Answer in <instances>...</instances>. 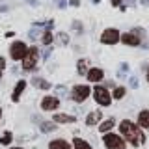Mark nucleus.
I'll list each match as a JSON object with an SVG mask.
<instances>
[{
	"label": "nucleus",
	"instance_id": "6ab92c4d",
	"mask_svg": "<svg viewBox=\"0 0 149 149\" xmlns=\"http://www.w3.org/2000/svg\"><path fill=\"white\" fill-rule=\"evenodd\" d=\"M73 147L74 149H93L90 143H88L86 140H82V138H73Z\"/></svg>",
	"mask_w": 149,
	"mask_h": 149
},
{
	"label": "nucleus",
	"instance_id": "f704fd0d",
	"mask_svg": "<svg viewBox=\"0 0 149 149\" xmlns=\"http://www.w3.org/2000/svg\"><path fill=\"white\" fill-rule=\"evenodd\" d=\"M140 4H142V6H149V0H138Z\"/></svg>",
	"mask_w": 149,
	"mask_h": 149
},
{
	"label": "nucleus",
	"instance_id": "dca6fc26",
	"mask_svg": "<svg viewBox=\"0 0 149 149\" xmlns=\"http://www.w3.org/2000/svg\"><path fill=\"white\" fill-rule=\"evenodd\" d=\"M32 84H34L36 88H41V90H50V88H52L49 80H45V78H39V77L32 78Z\"/></svg>",
	"mask_w": 149,
	"mask_h": 149
},
{
	"label": "nucleus",
	"instance_id": "a211bd4d",
	"mask_svg": "<svg viewBox=\"0 0 149 149\" xmlns=\"http://www.w3.org/2000/svg\"><path fill=\"white\" fill-rule=\"evenodd\" d=\"M54 129H56L54 121H39V130L41 132H52Z\"/></svg>",
	"mask_w": 149,
	"mask_h": 149
},
{
	"label": "nucleus",
	"instance_id": "9b49d317",
	"mask_svg": "<svg viewBox=\"0 0 149 149\" xmlns=\"http://www.w3.org/2000/svg\"><path fill=\"white\" fill-rule=\"evenodd\" d=\"M101 119H102L101 110H93V112H90V114L86 116V125L88 127H93V125H97Z\"/></svg>",
	"mask_w": 149,
	"mask_h": 149
},
{
	"label": "nucleus",
	"instance_id": "c85d7f7f",
	"mask_svg": "<svg viewBox=\"0 0 149 149\" xmlns=\"http://www.w3.org/2000/svg\"><path fill=\"white\" fill-rule=\"evenodd\" d=\"M54 91H58L60 95H65V93H67V88H65V86H56Z\"/></svg>",
	"mask_w": 149,
	"mask_h": 149
},
{
	"label": "nucleus",
	"instance_id": "7c9ffc66",
	"mask_svg": "<svg viewBox=\"0 0 149 149\" xmlns=\"http://www.w3.org/2000/svg\"><path fill=\"white\" fill-rule=\"evenodd\" d=\"M69 6H73V8H78V6H80V2H78V0H69Z\"/></svg>",
	"mask_w": 149,
	"mask_h": 149
},
{
	"label": "nucleus",
	"instance_id": "9d476101",
	"mask_svg": "<svg viewBox=\"0 0 149 149\" xmlns=\"http://www.w3.org/2000/svg\"><path fill=\"white\" fill-rule=\"evenodd\" d=\"M88 80L90 82H102V78H104V71L99 67H91V69H88Z\"/></svg>",
	"mask_w": 149,
	"mask_h": 149
},
{
	"label": "nucleus",
	"instance_id": "423d86ee",
	"mask_svg": "<svg viewBox=\"0 0 149 149\" xmlns=\"http://www.w3.org/2000/svg\"><path fill=\"white\" fill-rule=\"evenodd\" d=\"M90 93H91L90 86H86V84H77V86L71 90V99L74 102H84L88 97H90Z\"/></svg>",
	"mask_w": 149,
	"mask_h": 149
},
{
	"label": "nucleus",
	"instance_id": "e433bc0d",
	"mask_svg": "<svg viewBox=\"0 0 149 149\" xmlns=\"http://www.w3.org/2000/svg\"><path fill=\"white\" fill-rule=\"evenodd\" d=\"M142 47H143V49H149V43H143Z\"/></svg>",
	"mask_w": 149,
	"mask_h": 149
},
{
	"label": "nucleus",
	"instance_id": "58836bf2",
	"mask_svg": "<svg viewBox=\"0 0 149 149\" xmlns=\"http://www.w3.org/2000/svg\"><path fill=\"white\" fill-rule=\"evenodd\" d=\"M101 2V0H93V4H99Z\"/></svg>",
	"mask_w": 149,
	"mask_h": 149
},
{
	"label": "nucleus",
	"instance_id": "0eeeda50",
	"mask_svg": "<svg viewBox=\"0 0 149 149\" xmlns=\"http://www.w3.org/2000/svg\"><path fill=\"white\" fill-rule=\"evenodd\" d=\"M119 37H121V32L118 28H106L101 34V43L102 45H116V43H119Z\"/></svg>",
	"mask_w": 149,
	"mask_h": 149
},
{
	"label": "nucleus",
	"instance_id": "412c9836",
	"mask_svg": "<svg viewBox=\"0 0 149 149\" xmlns=\"http://www.w3.org/2000/svg\"><path fill=\"white\" fill-rule=\"evenodd\" d=\"M77 71H78V74H86L88 73V60H78L77 62Z\"/></svg>",
	"mask_w": 149,
	"mask_h": 149
},
{
	"label": "nucleus",
	"instance_id": "f257e3e1",
	"mask_svg": "<svg viewBox=\"0 0 149 149\" xmlns=\"http://www.w3.org/2000/svg\"><path fill=\"white\" fill-rule=\"evenodd\" d=\"M119 130H121V134H123V138L129 140V143L134 146V147H138L140 143L146 142V136L140 132V129L136 127V123H132L130 119H123V121H121V123H119Z\"/></svg>",
	"mask_w": 149,
	"mask_h": 149
},
{
	"label": "nucleus",
	"instance_id": "4468645a",
	"mask_svg": "<svg viewBox=\"0 0 149 149\" xmlns=\"http://www.w3.org/2000/svg\"><path fill=\"white\" fill-rule=\"evenodd\" d=\"M54 123H74L77 118L74 116H69V114H54Z\"/></svg>",
	"mask_w": 149,
	"mask_h": 149
},
{
	"label": "nucleus",
	"instance_id": "20e7f679",
	"mask_svg": "<svg viewBox=\"0 0 149 149\" xmlns=\"http://www.w3.org/2000/svg\"><path fill=\"white\" fill-rule=\"evenodd\" d=\"M102 142H104L106 149H125L127 147L125 138H121V136H118V134H114V132H106L104 138H102Z\"/></svg>",
	"mask_w": 149,
	"mask_h": 149
},
{
	"label": "nucleus",
	"instance_id": "aec40b11",
	"mask_svg": "<svg viewBox=\"0 0 149 149\" xmlns=\"http://www.w3.org/2000/svg\"><path fill=\"white\" fill-rule=\"evenodd\" d=\"M52 41H54V34H52L50 30H45V32H43V36H41V43L49 47L50 43H52Z\"/></svg>",
	"mask_w": 149,
	"mask_h": 149
},
{
	"label": "nucleus",
	"instance_id": "2eb2a0df",
	"mask_svg": "<svg viewBox=\"0 0 149 149\" xmlns=\"http://www.w3.org/2000/svg\"><path fill=\"white\" fill-rule=\"evenodd\" d=\"M138 127L149 129V110H142L138 114Z\"/></svg>",
	"mask_w": 149,
	"mask_h": 149
},
{
	"label": "nucleus",
	"instance_id": "bb28decb",
	"mask_svg": "<svg viewBox=\"0 0 149 149\" xmlns=\"http://www.w3.org/2000/svg\"><path fill=\"white\" fill-rule=\"evenodd\" d=\"M127 71H129V63H121V67H119V71H118V77H119V78H123Z\"/></svg>",
	"mask_w": 149,
	"mask_h": 149
},
{
	"label": "nucleus",
	"instance_id": "1a4fd4ad",
	"mask_svg": "<svg viewBox=\"0 0 149 149\" xmlns=\"http://www.w3.org/2000/svg\"><path fill=\"white\" fill-rule=\"evenodd\" d=\"M58 106H60V99L54 95H45L43 101H41V110H45V112H52Z\"/></svg>",
	"mask_w": 149,
	"mask_h": 149
},
{
	"label": "nucleus",
	"instance_id": "cd10ccee",
	"mask_svg": "<svg viewBox=\"0 0 149 149\" xmlns=\"http://www.w3.org/2000/svg\"><path fill=\"white\" fill-rule=\"evenodd\" d=\"M129 86L132 88V90H136L138 88V78L136 77H129Z\"/></svg>",
	"mask_w": 149,
	"mask_h": 149
},
{
	"label": "nucleus",
	"instance_id": "b1692460",
	"mask_svg": "<svg viewBox=\"0 0 149 149\" xmlns=\"http://www.w3.org/2000/svg\"><path fill=\"white\" fill-rule=\"evenodd\" d=\"M11 140H13V134L9 132V130H6V132L2 134V138H0V143H2V146H9Z\"/></svg>",
	"mask_w": 149,
	"mask_h": 149
},
{
	"label": "nucleus",
	"instance_id": "c9c22d12",
	"mask_svg": "<svg viewBox=\"0 0 149 149\" xmlns=\"http://www.w3.org/2000/svg\"><path fill=\"white\" fill-rule=\"evenodd\" d=\"M8 9V6H0V11H6Z\"/></svg>",
	"mask_w": 149,
	"mask_h": 149
},
{
	"label": "nucleus",
	"instance_id": "37998d69",
	"mask_svg": "<svg viewBox=\"0 0 149 149\" xmlns=\"http://www.w3.org/2000/svg\"><path fill=\"white\" fill-rule=\"evenodd\" d=\"M0 118H2V108H0Z\"/></svg>",
	"mask_w": 149,
	"mask_h": 149
},
{
	"label": "nucleus",
	"instance_id": "79ce46f5",
	"mask_svg": "<svg viewBox=\"0 0 149 149\" xmlns=\"http://www.w3.org/2000/svg\"><path fill=\"white\" fill-rule=\"evenodd\" d=\"M0 78H2V69H0Z\"/></svg>",
	"mask_w": 149,
	"mask_h": 149
},
{
	"label": "nucleus",
	"instance_id": "f03ea898",
	"mask_svg": "<svg viewBox=\"0 0 149 149\" xmlns=\"http://www.w3.org/2000/svg\"><path fill=\"white\" fill-rule=\"evenodd\" d=\"M37 60H39V49H37V47H28L26 56L21 60L22 69H24V71H34L36 65H37Z\"/></svg>",
	"mask_w": 149,
	"mask_h": 149
},
{
	"label": "nucleus",
	"instance_id": "c756f323",
	"mask_svg": "<svg viewBox=\"0 0 149 149\" xmlns=\"http://www.w3.org/2000/svg\"><path fill=\"white\" fill-rule=\"evenodd\" d=\"M54 2H56V6H58L60 9H63L65 6H67V2H65V0H54Z\"/></svg>",
	"mask_w": 149,
	"mask_h": 149
},
{
	"label": "nucleus",
	"instance_id": "393cba45",
	"mask_svg": "<svg viewBox=\"0 0 149 149\" xmlns=\"http://www.w3.org/2000/svg\"><path fill=\"white\" fill-rule=\"evenodd\" d=\"M41 34H43V32H41V28H39V26H34L30 32H28V37H30V39H37Z\"/></svg>",
	"mask_w": 149,
	"mask_h": 149
},
{
	"label": "nucleus",
	"instance_id": "f3484780",
	"mask_svg": "<svg viewBox=\"0 0 149 149\" xmlns=\"http://www.w3.org/2000/svg\"><path fill=\"white\" fill-rule=\"evenodd\" d=\"M114 123H116V119L114 118H108V119H104V121H102V123L99 125V130H101V132H110V129H114Z\"/></svg>",
	"mask_w": 149,
	"mask_h": 149
},
{
	"label": "nucleus",
	"instance_id": "a878e982",
	"mask_svg": "<svg viewBox=\"0 0 149 149\" xmlns=\"http://www.w3.org/2000/svg\"><path fill=\"white\" fill-rule=\"evenodd\" d=\"M71 26H73V30L77 32V36H82V34H84V26H82V22H80V21H73V24H71Z\"/></svg>",
	"mask_w": 149,
	"mask_h": 149
},
{
	"label": "nucleus",
	"instance_id": "ddd939ff",
	"mask_svg": "<svg viewBox=\"0 0 149 149\" xmlns=\"http://www.w3.org/2000/svg\"><path fill=\"white\" fill-rule=\"evenodd\" d=\"M24 88H26V80H19V82L15 84V90H13V95H11V101H13V102H17L19 99H21Z\"/></svg>",
	"mask_w": 149,
	"mask_h": 149
},
{
	"label": "nucleus",
	"instance_id": "72a5a7b5",
	"mask_svg": "<svg viewBox=\"0 0 149 149\" xmlns=\"http://www.w3.org/2000/svg\"><path fill=\"white\" fill-rule=\"evenodd\" d=\"M28 4H30V6H37V0H26Z\"/></svg>",
	"mask_w": 149,
	"mask_h": 149
},
{
	"label": "nucleus",
	"instance_id": "7ed1b4c3",
	"mask_svg": "<svg viewBox=\"0 0 149 149\" xmlns=\"http://www.w3.org/2000/svg\"><path fill=\"white\" fill-rule=\"evenodd\" d=\"M91 93H93V99H95L97 104H101V106H110L112 104V93L106 90L104 86H95Z\"/></svg>",
	"mask_w": 149,
	"mask_h": 149
},
{
	"label": "nucleus",
	"instance_id": "6e6552de",
	"mask_svg": "<svg viewBox=\"0 0 149 149\" xmlns=\"http://www.w3.org/2000/svg\"><path fill=\"white\" fill-rule=\"evenodd\" d=\"M119 41H121L123 45H129V47H142V45H143V39H142L140 36H136L132 30L127 32V34H121Z\"/></svg>",
	"mask_w": 149,
	"mask_h": 149
},
{
	"label": "nucleus",
	"instance_id": "4be33fe9",
	"mask_svg": "<svg viewBox=\"0 0 149 149\" xmlns=\"http://www.w3.org/2000/svg\"><path fill=\"white\" fill-rule=\"evenodd\" d=\"M125 93H127V90H125L123 86H118V88H114V91H112V99H123Z\"/></svg>",
	"mask_w": 149,
	"mask_h": 149
},
{
	"label": "nucleus",
	"instance_id": "39448f33",
	"mask_svg": "<svg viewBox=\"0 0 149 149\" xmlns=\"http://www.w3.org/2000/svg\"><path fill=\"white\" fill-rule=\"evenodd\" d=\"M28 52V47L24 41H13L11 47H9V58L15 60V62H19V60H22Z\"/></svg>",
	"mask_w": 149,
	"mask_h": 149
},
{
	"label": "nucleus",
	"instance_id": "5701e85b",
	"mask_svg": "<svg viewBox=\"0 0 149 149\" xmlns=\"http://www.w3.org/2000/svg\"><path fill=\"white\" fill-rule=\"evenodd\" d=\"M56 41L62 47H65V45H69V36L65 34V32H60V34H56Z\"/></svg>",
	"mask_w": 149,
	"mask_h": 149
},
{
	"label": "nucleus",
	"instance_id": "2f4dec72",
	"mask_svg": "<svg viewBox=\"0 0 149 149\" xmlns=\"http://www.w3.org/2000/svg\"><path fill=\"white\" fill-rule=\"evenodd\" d=\"M4 67H6V60L0 56V69H4Z\"/></svg>",
	"mask_w": 149,
	"mask_h": 149
},
{
	"label": "nucleus",
	"instance_id": "f8f14e48",
	"mask_svg": "<svg viewBox=\"0 0 149 149\" xmlns=\"http://www.w3.org/2000/svg\"><path fill=\"white\" fill-rule=\"evenodd\" d=\"M49 149H71V143L63 138H56L52 142H49Z\"/></svg>",
	"mask_w": 149,
	"mask_h": 149
},
{
	"label": "nucleus",
	"instance_id": "a19ab883",
	"mask_svg": "<svg viewBox=\"0 0 149 149\" xmlns=\"http://www.w3.org/2000/svg\"><path fill=\"white\" fill-rule=\"evenodd\" d=\"M9 149H22V147H9Z\"/></svg>",
	"mask_w": 149,
	"mask_h": 149
},
{
	"label": "nucleus",
	"instance_id": "4c0bfd02",
	"mask_svg": "<svg viewBox=\"0 0 149 149\" xmlns=\"http://www.w3.org/2000/svg\"><path fill=\"white\" fill-rule=\"evenodd\" d=\"M127 2H129V6H134V4H132V2H134V0H127Z\"/></svg>",
	"mask_w": 149,
	"mask_h": 149
},
{
	"label": "nucleus",
	"instance_id": "473e14b6",
	"mask_svg": "<svg viewBox=\"0 0 149 149\" xmlns=\"http://www.w3.org/2000/svg\"><path fill=\"white\" fill-rule=\"evenodd\" d=\"M110 2H112V6H119L121 0H110Z\"/></svg>",
	"mask_w": 149,
	"mask_h": 149
},
{
	"label": "nucleus",
	"instance_id": "ea45409f",
	"mask_svg": "<svg viewBox=\"0 0 149 149\" xmlns=\"http://www.w3.org/2000/svg\"><path fill=\"white\" fill-rule=\"evenodd\" d=\"M147 82H149V69H147Z\"/></svg>",
	"mask_w": 149,
	"mask_h": 149
}]
</instances>
